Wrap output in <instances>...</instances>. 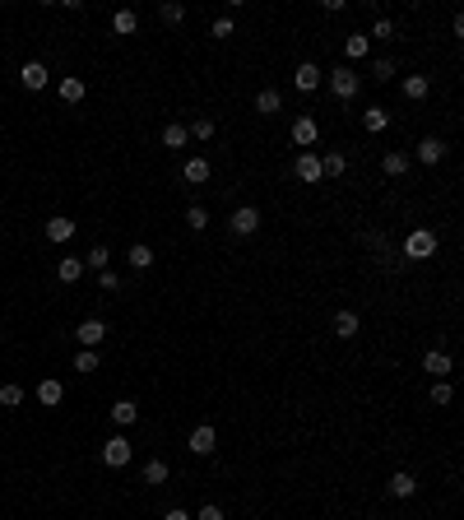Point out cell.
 I'll list each match as a JSON object with an SVG mask.
<instances>
[{"instance_id": "14", "label": "cell", "mask_w": 464, "mask_h": 520, "mask_svg": "<svg viewBox=\"0 0 464 520\" xmlns=\"http://www.w3.org/2000/svg\"><path fill=\"white\" fill-rule=\"evenodd\" d=\"M399 89H404V98L409 102H422L432 93V79L427 75H404V84H399Z\"/></svg>"}, {"instance_id": "6", "label": "cell", "mask_w": 464, "mask_h": 520, "mask_svg": "<svg viewBox=\"0 0 464 520\" xmlns=\"http://www.w3.org/2000/svg\"><path fill=\"white\" fill-rule=\"evenodd\" d=\"M209 177H214L209 158H186V163H181V181H186V186H204Z\"/></svg>"}, {"instance_id": "9", "label": "cell", "mask_w": 464, "mask_h": 520, "mask_svg": "<svg viewBox=\"0 0 464 520\" xmlns=\"http://www.w3.org/2000/svg\"><path fill=\"white\" fill-rule=\"evenodd\" d=\"M293 172H298V181H307V186H316V181H321V154H298V163H293Z\"/></svg>"}, {"instance_id": "5", "label": "cell", "mask_w": 464, "mask_h": 520, "mask_svg": "<svg viewBox=\"0 0 464 520\" xmlns=\"http://www.w3.org/2000/svg\"><path fill=\"white\" fill-rule=\"evenodd\" d=\"M321 79H325V70L316 66V61H302V66L293 70V84H298L302 93H316V89H321Z\"/></svg>"}, {"instance_id": "28", "label": "cell", "mask_w": 464, "mask_h": 520, "mask_svg": "<svg viewBox=\"0 0 464 520\" xmlns=\"http://www.w3.org/2000/svg\"><path fill=\"white\" fill-rule=\"evenodd\" d=\"M367 52H372V37H367V33H353L348 42H343V56H348V61H362Z\"/></svg>"}, {"instance_id": "32", "label": "cell", "mask_w": 464, "mask_h": 520, "mask_svg": "<svg viewBox=\"0 0 464 520\" xmlns=\"http://www.w3.org/2000/svg\"><path fill=\"white\" fill-rule=\"evenodd\" d=\"M126 260H130L135 270H149V265H154V251H149V246H144V242H135L130 251H126Z\"/></svg>"}, {"instance_id": "43", "label": "cell", "mask_w": 464, "mask_h": 520, "mask_svg": "<svg viewBox=\"0 0 464 520\" xmlns=\"http://www.w3.org/2000/svg\"><path fill=\"white\" fill-rule=\"evenodd\" d=\"M163 520H195L190 511H181V507H172V511H163Z\"/></svg>"}, {"instance_id": "35", "label": "cell", "mask_w": 464, "mask_h": 520, "mask_svg": "<svg viewBox=\"0 0 464 520\" xmlns=\"http://www.w3.org/2000/svg\"><path fill=\"white\" fill-rule=\"evenodd\" d=\"M98 349H84V353H75V372H98Z\"/></svg>"}, {"instance_id": "22", "label": "cell", "mask_w": 464, "mask_h": 520, "mask_svg": "<svg viewBox=\"0 0 464 520\" xmlns=\"http://www.w3.org/2000/svg\"><path fill=\"white\" fill-rule=\"evenodd\" d=\"M422 372H432L436 381H446V372H451V358H446L441 349H432V353L422 358Z\"/></svg>"}, {"instance_id": "18", "label": "cell", "mask_w": 464, "mask_h": 520, "mask_svg": "<svg viewBox=\"0 0 464 520\" xmlns=\"http://www.w3.org/2000/svg\"><path fill=\"white\" fill-rule=\"evenodd\" d=\"M111 423H121V428L140 423V404H135V399H116V404H111Z\"/></svg>"}, {"instance_id": "19", "label": "cell", "mask_w": 464, "mask_h": 520, "mask_svg": "<svg viewBox=\"0 0 464 520\" xmlns=\"http://www.w3.org/2000/svg\"><path fill=\"white\" fill-rule=\"evenodd\" d=\"M56 279H61V284H79V279H84V260H79V255H66V260L56 265Z\"/></svg>"}, {"instance_id": "42", "label": "cell", "mask_w": 464, "mask_h": 520, "mask_svg": "<svg viewBox=\"0 0 464 520\" xmlns=\"http://www.w3.org/2000/svg\"><path fill=\"white\" fill-rule=\"evenodd\" d=\"M195 520H223V511L209 502V507H200V516H195Z\"/></svg>"}, {"instance_id": "16", "label": "cell", "mask_w": 464, "mask_h": 520, "mask_svg": "<svg viewBox=\"0 0 464 520\" xmlns=\"http://www.w3.org/2000/svg\"><path fill=\"white\" fill-rule=\"evenodd\" d=\"M358 330H362V316H358V311H339V316H334V334H339V339H353Z\"/></svg>"}, {"instance_id": "20", "label": "cell", "mask_w": 464, "mask_h": 520, "mask_svg": "<svg viewBox=\"0 0 464 520\" xmlns=\"http://www.w3.org/2000/svg\"><path fill=\"white\" fill-rule=\"evenodd\" d=\"M56 93H61V102H84V79H79V75H66L61 84H56Z\"/></svg>"}, {"instance_id": "41", "label": "cell", "mask_w": 464, "mask_h": 520, "mask_svg": "<svg viewBox=\"0 0 464 520\" xmlns=\"http://www.w3.org/2000/svg\"><path fill=\"white\" fill-rule=\"evenodd\" d=\"M214 37H232V19H214Z\"/></svg>"}, {"instance_id": "31", "label": "cell", "mask_w": 464, "mask_h": 520, "mask_svg": "<svg viewBox=\"0 0 464 520\" xmlns=\"http://www.w3.org/2000/svg\"><path fill=\"white\" fill-rule=\"evenodd\" d=\"M186 228H190V233H204V228H209V210H204V205H190V210H186Z\"/></svg>"}, {"instance_id": "11", "label": "cell", "mask_w": 464, "mask_h": 520, "mask_svg": "<svg viewBox=\"0 0 464 520\" xmlns=\"http://www.w3.org/2000/svg\"><path fill=\"white\" fill-rule=\"evenodd\" d=\"M75 228H79V223H70L66 214H56V219H47L42 233H47V242H70V237H75Z\"/></svg>"}, {"instance_id": "8", "label": "cell", "mask_w": 464, "mask_h": 520, "mask_svg": "<svg viewBox=\"0 0 464 520\" xmlns=\"http://www.w3.org/2000/svg\"><path fill=\"white\" fill-rule=\"evenodd\" d=\"M214 446H219V437H214V423H200V428L190 432V455H214Z\"/></svg>"}, {"instance_id": "37", "label": "cell", "mask_w": 464, "mask_h": 520, "mask_svg": "<svg viewBox=\"0 0 464 520\" xmlns=\"http://www.w3.org/2000/svg\"><path fill=\"white\" fill-rule=\"evenodd\" d=\"M190 135H195V140H214V121L209 116H195V121H190Z\"/></svg>"}, {"instance_id": "1", "label": "cell", "mask_w": 464, "mask_h": 520, "mask_svg": "<svg viewBox=\"0 0 464 520\" xmlns=\"http://www.w3.org/2000/svg\"><path fill=\"white\" fill-rule=\"evenodd\" d=\"M358 89H362V75L358 70H348V66H339V70H330V93L334 98H358Z\"/></svg>"}, {"instance_id": "26", "label": "cell", "mask_w": 464, "mask_h": 520, "mask_svg": "<svg viewBox=\"0 0 464 520\" xmlns=\"http://www.w3.org/2000/svg\"><path fill=\"white\" fill-rule=\"evenodd\" d=\"M111 28H116L121 37H130L135 28H140V14H135V10H116V14H111Z\"/></svg>"}, {"instance_id": "30", "label": "cell", "mask_w": 464, "mask_h": 520, "mask_svg": "<svg viewBox=\"0 0 464 520\" xmlns=\"http://www.w3.org/2000/svg\"><path fill=\"white\" fill-rule=\"evenodd\" d=\"M107 260H111V251H107V246H89V255H84V270H98V274H102V270H107Z\"/></svg>"}, {"instance_id": "29", "label": "cell", "mask_w": 464, "mask_h": 520, "mask_svg": "<svg viewBox=\"0 0 464 520\" xmlns=\"http://www.w3.org/2000/svg\"><path fill=\"white\" fill-rule=\"evenodd\" d=\"M186 140H190V131H186V126H181V121L163 126V144H167V149H181V144H186Z\"/></svg>"}, {"instance_id": "13", "label": "cell", "mask_w": 464, "mask_h": 520, "mask_svg": "<svg viewBox=\"0 0 464 520\" xmlns=\"http://www.w3.org/2000/svg\"><path fill=\"white\" fill-rule=\"evenodd\" d=\"M255 111H260V116H279V111H283V93H279V89H260V93H255Z\"/></svg>"}, {"instance_id": "15", "label": "cell", "mask_w": 464, "mask_h": 520, "mask_svg": "<svg viewBox=\"0 0 464 520\" xmlns=\"http://www.w3.org/2000/svg\"><path fill=\"white\" fill-rule=\"evenodd\" d=\"M293 144H302V149H307V144H316V135H321V126L311 121V116H298V121H293Z\"/></svg>"}, {"instance_id": "10", "label": "cell", "mask_w": 464, "mask_h": 520, "mask_svg": "<svg viewBox=\"0 0 464 520\" xmlns=\"http://www.w3.org/2000/svg\"><path fill=\"white\" fill-rule=\"evenodd\" d=\"M75 339L84 344V349H98V344L107 339V321H84V325L75 330Z\"/></svg>"}, {"instance_id": "21", "label": "cell", "mask_w": 464, "mask_h": 520, "mask_svg": "<svg viewBox=\"0 0 464 520\" xmlns=\"http://www.w3.org/2000/svg\"><path fill=\"white\" fill-rule=\"evenodd\" d=\"M37 399H42L47 409H56V404L66 399V386H61V381H56V377H47L42 386H37Z\"/></svg>"}, {"instance_id": "38", "label": "cell", "mask_w": 464, "mask_h": 520, "mask_svg": "<svg viewBox=\"0 0 464 520\" xmlns=\"http://www.w3.org/2000/svg\"><path fill=\"white\" fill-rule=\"evenodd\" d=\"M98 288H102V293H116V288H121V274H116V270H102V274H98Z\"/></svg>"}, {"instance_id": "17", "label": "cell", "mask_w": 464, "mask_h": 520, "mask_svg": "<svg viewBox=\"0 0 464 520\" xmlns=\"http://www.w3.org/2000/svg\"><path fill=\"white\" fill-rule=\"evenodd\" d=\"M409 163H413V158L404 154V149H390V154L381 158V167H386V177H404V172H409Z\"/></svg>"}, {"instance_id": "36", "label": "cell", "mask_w": 464, "mask_h": 520, "mask_svg": "<svg viewBox=\"0 0 464 520\" xmlns=\"http://www.w3.org/2000/svg\"><path fill=\"white\" fill-rule=\"evenodd\" d=\"M23 404V390L19 386H0V409H19Z\"/></svg>"}, {"instance_id": "12", "label": "cell", "mask_w": 464, "mask_h": 520, "mask_svg": "<svg viewBox=\"0 0 464 520\" xmlns=\"http://www.w3.org/2000/svg\"><path fill=\"white\" fill-rule=\"evenodd\" d=\"M413 158H418V163H427V167H436V163L446 158V144L436 140V135H427V140L418 144V154H413Z\"/></svg>"}, {"instance_id": "3", "label": "cell", "mask_w": 464, "mask_h": 520, "mask_svg": "<svg viewBox=\"0 0 464 520\" xmlns=\"http://www.w3.org/2000/svg\"><path fill=\"white\" fill-rule=\"evenodd\" d=\"M130 442H126V437H111V442H102V465L107 469H126L130 465Z\"/></svg>"}, {"instance_id": "40", "label": "cell", "mask_w": 464, "mask_h": 520, "mask_svg": "<svg viewBox=\"0 0 464 520\" xmlns=\"http://www.w3.org/2000/svg\"><path fill=\"white\" fill-rule=\"evenodd\" d=\"M372 37H381V42H390V37H395V23H390V19H376Z\"/></svg>"}, {"instance_id": "2", "label": "cell", "mask_w": 464, "mask_h": 520, "mask_svg": "<svg viewBox=\"0 0 464 520\" xmlns=\"http://www.w3.org/2000/svg\"><path fill=\"white\" fill-rule=\"evenodd\" d=\"M404 255H409V260H427V255H436V237H432L427 228L409 233V237H404Z\"/></svg>"}, {"instance_id": "7", "label": "cell", "mask_w": 464, "mask_h": 520, "mask_svg": "<svg viewBox=\"0 0 464 520\" xmlns=\"http://www.w3.org/2000/svg\"><path fill=\"white\" fill-rule=\"evenodd\" d=\"M19 79H23V89L37 93V89H47V84H51V70H47L42 61H28V66L19 70Z\"/></svg>"}, {"instance_id": "33", "label": "cell", "mask_w": 464, "mask_h": 520, "mask_svg": "<svg viewBox=\"0 0 464 520\" xmlns=\"http://www.w3.org/2000/svg\"><path fill=\"white\" fill-rule=\"evenodd\" d=\"M158 19H163V23H181V19H186V5H172V0H163V5H158Z\"/></svg>"}, {"instance_id": "34", "label": "cell", "mask_w": 464, "mask_h": 520, "mask_svg": "<svg viewBox=\"0 0 464 520\" xmlns=\"http://www.w3.org/2000/svg\"><path fill=\"white\" fill-rule=\"evenodd\" d=\"M372 79H376V84H386V79H395V61H390V56L372 61Z\"/></svg>"}, {"instance_id": "4", "label": "cell", "mask_w": 464, "mask_h": 520, "mask_svg": "<svg viewBox=\"0 0 464 520\" xmlns=\"http://www.w3.org/2000/svg\"><path fill=\"white\" fill-rule=\"evenodd\" d=\"M228 228H232L237 237H251L255 228H260V210H255V205H242V210H232Z\"/></svg>"}, {"instance_id": "27", "label": "cell", "mask_w": 464, "mask_h": 520, "mask_svg": "<svg viewBox=\"0 0 464 520\" xmlns=\"http://www.w3.org/2000/svg\"><path fill=\"white\" fill-rule=\"evenodd\" d=\"M390 126V116H386V107H367L362 111V131H372V135H381Z\"/></svg>"}, {"instance_id": "24", "label": "cell", "mask_w": 464, "mask_h": 520, "mask_svg": "<svg viewBox=\"0 0 464 520\" xmlns=\"http://www.w3.org/2000/svg\"><path fill=\"white\" fill-rule=\"evenodd\" d=\"M343 167H348V158H343L339 149H330V154L321 158V181H325V177H343Z\"/></svg>"}, {"instance_id": "39", "label": "cell", "mask_w": 464, "mask_h": 520, "mask_svg": "<svg viewBox=\"0 0 464 520\" xmlns=\"http://www.w3.org/2000/svg\"><path fill=\"white\" fill-rule=\"evenodd\" d=\"M432 404H451V386L446 381H432Z\"/></svg>"}, {"instance_id": "25", "label": "cell", "mask_w": 464, "mask_h": 520, "mask_svg": "<svg viewBox=\"0 0 464 520\" xmlns=\"http://www.w3.org/2000/svg\"><path fill=\"white\" fill-rule=\"evenodd\" d=\"M140 478H144V488H163L167 483V460H149Z\"/></svg>"}, {"instance_id": "23", "label": "cell", "mask_w": 464, "mask_h": 520, "mask_svg": "<svg viewBox=\"0 0 464 520\" xmlns=\"http://www.w3.org/2000/svg\"><path fill=\"white\" fill-rule=\"evenodd\" d=\"M390 497H413V492H418V478H413V474H404V469H399V474L395 478H390Z\"/></svg>"}]
</instances>
